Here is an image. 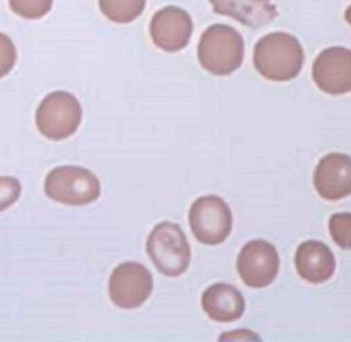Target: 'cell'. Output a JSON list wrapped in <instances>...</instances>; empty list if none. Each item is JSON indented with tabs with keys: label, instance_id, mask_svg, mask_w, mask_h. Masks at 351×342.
Here are the masks:
<instances>
[{
	"label": "cell",
	"instance_id": "cell-19",
	"mask_svg": "<svg viewBox=\"0 0 351 342\" xmlns=\"http://www.w3.org/2000/svg\"><path fill=\"white\" fill-rule=\"evenodd\" d=\"M18 52H16L14 42L8 35L0 33V77L8 76L16 66Z\"/></svg>",
	"mask_w": 351,
	"mask_h": 342
},
{
	"label": "cell",
	"instance_id": "cell-6",
	"mask_svg": "<svg viewBox=\"0 0 351 342\" xmlns=\"http://www.w3.org/2000/svg\"><path fill=\"white\" fill-rule=\"evenodd\" d=\"M190 227L197 241L215 246L232 232V213L221 196L208 195L195 199L190 208Z\"/></svg>",
	"mask_w": 351,
	"mask_h": 342
},
{
	"label": "cell",
	"instance_id": "cell-11",
	"mask_svg": "<svg viewBox=\"0 0 351 342\" xmlns=\"http://www.w3.org/2000/svg\"><path fill=\"white\" fill-rule=\"evenodd\" d=\"M313 186L320 198L339 201L351 195V157L344 154H329L320 158L313 172Z\"/></svg>",
	"mask_w": 351,
	"mask_h": 342
},
{
	"label": "cell",
	"instance_id": "cell-16",
	"mask_svg": "<svg viewBox=\"0 0 351 342\" xmlns=\"http://www.w3.org/2000/svg\"><path fill=\"white\" fill-rule=\"evenodd\" d=\"M12 12L25 19H42L52 11L53 0H9Z\"/></svg>",
	"mask_w": 351,
	"mask_h": 342
},
{
	"label": "cell",
	"instance_id": "cell-8",
	"mask_svg": "<svg viewBox=\"0 0 351 342\" xmlns=\"http://www.w3.org/2000/svg\"><path fill=\"white\" fill-rule=\"evenodd\" d=\"M279 253L276 246L263 239L246 243L238 255L236 269L243 282L253 289L271 286L279 273Z\"/></svg>",
	"mask_w": 351,
	"mask_h": 342
},
{
	"label": "cell",
	"instance_id": "cell-15",
	"mask_svg": "<svg viewBox=\"0 0 351 342\" xmlns=\"http://www.w3.org/2000/svg\"><path fill=\"white\" fill-rule=\"evenodd\" d=\"M100 11L109 21L130 25L143 14L147 0H99Z\"/></svg>",
	"mask_w": 351,
	"mask_h": 342
},
{
	"label": "cell",
	"instance_id": "cell-5",
	"mask_svg": "<svg viewBox=\"0 0 351 342\" xmlns=\"http://www.w3.org/2000/svg\"><path fill=\"white\" fill-rule=\"evenodd\" d=\"M83 108L80 100L67 91H52L36 110V127L45 138L62 141L80 130Z\"/></svg>",
	"mask_w": 351,
	"mask_h": 342
},
{
	"label": "cell",
	"instance_id": "cell-1",
	"mask_svg": "<svg viewBox=\"0 0 351 342\" xmlns=\"http://www.w3.org/2000/svg\"><path fill=\"white\" fill-rule=\"evenodd\" d=\"M303 62L302 43L289 33L276 32L262 36L253 52V64L260 76L276 83L295 80L302 73Z\"/></svg>",
	"mask_w": 351,
	"mask_h": 342
},
{
	"label": "cell",
	"instance_id": "cell-7",
	"mask_svg": "<svg viewBox=\"0 0 351 342\" xmlns=\"http://www.w3.org/2000/svg\"><path fill=\"white\" fill-rule=\"evenodd\" d=\"M154 291L150 270L136 262L121 263L109 279L110 301L121 310H136L143 306Z\"/></svg>",
	"mask_w": 351,
	"mask_h": 342
},
{
	"label": "cell",
	"instance_id": "cell-13",
	"mask_svg": "<svg viewBox=\"0 0 351 342\" xmlns=\"http://www.w3.org/2000/svg\"><path fill=\"white\" fill-rule=\"evenodd\" d=\"M202 308L214 321L231 323L243 317L246 303L243 294L234 286L219 282L205 289L202 296Z\"/></svg>",
	"mask_w": 351,
	"mask_h": 342
},
{
	"label": "cell",
	"instance_id": "cell-9",
	"mask_svg": "<svg viewBox=\"0 0 351 342\" xmlns=\"http://www.w3.org/2000/svg\"><path fill=\"white\" fill-rule=\"evenodd\" d=\"M193 33V19L184 9L167 5L154 14L150 21V36L155 47L164 52H180L186 49Z\"/></svg>",
	"mask_w": 351,
	"mask_h": 342
},
{
	"label": "cell",
	"instance_id": "cell-17",
	"mask_svg": "<svg viewBox=\"0 0 351 342\" xmlns=\"http://www.w3.org/2000/svg\"><path fill=\"white\" fill-rule=\"evenodd\" d=\"M329 232L341 249H351V213H334L329 219Z\"/></svg>",
	"mask_w": 351,
	"mask_h": 342
},
{
	"label": "cell",
	"instance_id": "cell-4",
	"mask_svg": "<svg viewBox=\"0 0 351 342\" xmlns=\"http://www.w3.org/2000/svg\"><path fill=\"white\" fill-rule=\"evenodd\" d=\"M45 193L50 199L62 205L83 206L100 198L102 186L92 171L77 165H62L49 172Z\"/></svg>",
	"mask_w": 351,
	"mask_h": 342
},
{
	"label": "cell",
	"instance_id": "cell-10",
	"mask_svg": "<svg viewBox=\"0 0 351 342\" xmlns=\"http://www.w3.org/2000/svg\"><path fill=\"white\" fill-rule=\"evenodd\" d=\"M312 76L319 90L329 95L351 91V50L330 47L319 53L312 67Z\"/></svg>",
	"mask_w": 351,
	"mask_h": 342
},
{
	"label": "cell",
	"instance_id": "cell-14",
	"mask_svg": "<svg viewBox=\"0 0 351 342\" xmlns=\"http://www.w3.org/2000/svg\"><path fill=\"white\" fill-rule=\"evenodd\" d=\"M214 12L236 19L248 28H260L278 18L271 0H210Z\"/></svg>",
	"mask_w": 351,
	"mask_h": 342
},
{
	"label": "cell",
	"instance_id": "cell-21",
	"mask_svg": "<svg viewBox=\"0 0 351 342\" xmlns=\"http://www.w3.org/2000/svg\"><path fill=\"white\" fill-rule=\"evenodd\" d=\"M344 19H346L348 25L351 26V5H350V8L346 9V12H344Z\"/></svg>",
	"mask_w": 351,
	"mask_h": 342
},
{
	"label": "cell",
	"instance_id": "cell-20",
	"mask_svg": "<svg viewBox=\"0 0 351 342\" xmlns=\"http://www.w3.org/2000/svg\"><path fill=\"white\" fill-rule=\"evenodd\" d=\"M226 339H253V341H260V337L256 334H253V332H248V330H239V332H226V334H222L221 341H226Z\"/></svg>",
	"mask_w": 351,
	"mask_h": 342
},
{
	"label": "cell",
	"instance_id": "cell-2",
	"mask_svg": "<svg viewBox=\"0 0 351 342\" xmlns=\"http://www.w3.org/2000/svg\"><path fill=\"white\" fill-rule=\"evenodd\" d=\"M198 60L207 73L229 76L245 60V40L238 29L228 25H212L198 43Z\"/></svg>",
	"mask_w": 351,
	"mask_h": 342
},
{
	"label": "cell",
	"instance_id": "cell-18",
	"mask_svg": "<svg viewBox=\"0 0 351 342\" xmlns=\"http://www.w3.org/2000/svg\"><path fill=\"white\" fill-rule=\"evenodd\" d=\"M21 196V182L11 175H0V212L11 208Z\"/></svg>",
	"mask_w": 351,
	"mask_h": 342
},
{
	"label": "cell",
	"instance_id": "cell-3",
	"mask_svg": "<svg viewBox=\"0 0 351 342\" xmlns=\"http://www.w3.org/2000/svg\"><path fill=\"white\" fill-rule=\"evenodd\" d=\"M147 253L155 269L165 277H180L191 262V248L186 234L178 223L160 222L147 239Z\"/></svg>",
	"mask_w": 351,
	"mask_h": 342
},
{
	"label": "cell",
	"instance_id": "cell-12",
	"mask_svg": "<svg viewBox=\"0 0 351 342\" xmlns=\"http://www.w3.org/2000/svg\"><path fill=\"white\" fill-rule=\"evenodd\" d=\"M296 272L310 284L327 282L336 272V258L327 245L320 241H305L295 255Z\"/></svg>",
	"mask_w": 351,
	"mask_h": 342
}]
</instances>
